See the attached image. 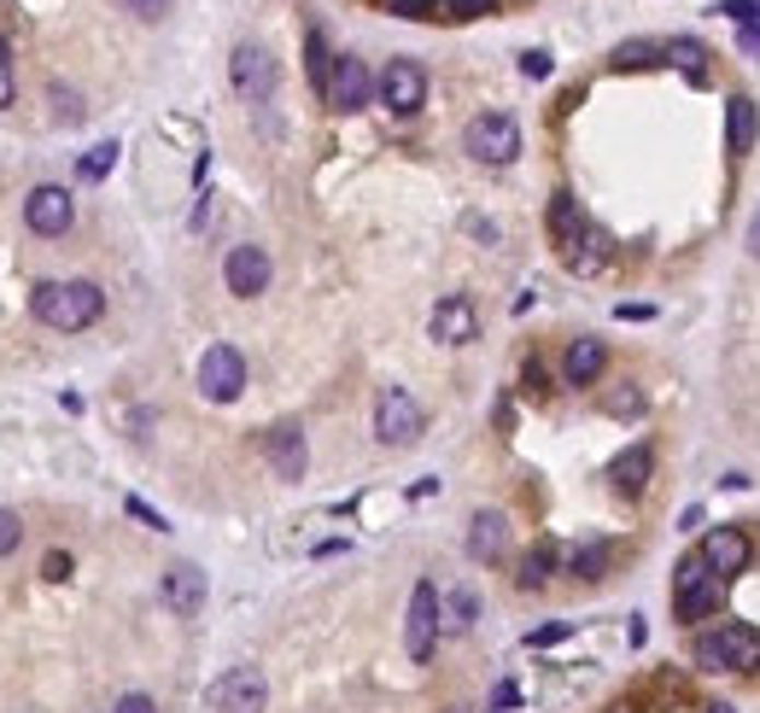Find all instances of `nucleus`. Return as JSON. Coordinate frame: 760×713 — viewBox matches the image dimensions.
<instances>
[{
	"label": "nucleus",
	"instance_id": "1",
	"mask_svg": "<svg viewBox=\"0 0 760 713\" xmlns=\"http://www.w3.org/2000/svg\"><path fill=\"white\" fill-rule=\"evenodd\" d=\"M30 311H36L42 328H59V334H82L94 328L100 311H106V293L94 281H42L30 293Z\"/></svg>",
	"mask_w": 760,
	"mask_h": 713
},
{
	"label": "nucleus",
	"instance_id": "2",
	"mask_svg": "<svg viewBox=\"0 0 760 713\" xmlns=\"http://www.w3.org/2000/svg\"><path fill=\"white\" fill-rule=\"evenodd\" d=\"M463 152L480 164H515L521 159V124L510 112H480L475 124L463 129Z\"/></svg>",
	"mask_w": 760,
	"mask_h": 713
},
{
	"label": "nucleus",
	"instance_id": "3",
	"mask_svg": "<svg viewBox=\"0 0 760 713\" xmlns=\"http://www.w3.org/2000/svg\"><path fill=\"white\" fill-rule=\"evenodd\" d=\"M421 433H428L421 404L404 393V386H386L381 404H375V439H381V445H416Z\"/></svg>",
	"mask_w": 760,
	"mask_h": 713
},
{
	"label": "nucleus",
	"instance_id": "4",
	"mask_svg": "<svg viewBox=\"0 0 760 713\" xmlns=\"http://www.w3.org/2000/svg\"><path fill=\"white\" fill-rule=\"evenodd\" d=\"M720 597H725L720 573L708 568L702 556H685V562H679V597H673V603H679V620H708L720 608Z\"/></svg>",
	"mask_w": 760,
	"mask_h": 713
},
{
	"label": "nucleus",
	"instance_id": "5",
	"mask_svg": "<svg viewBox=\"0 0 760 713\" xmlns=\"http://www.w3.org/2000/svg\"><path fill=\"white\" fill-rule=\"evenodd\" d=\"M375 94H381V106L393 112V117H416L421 106H428V71H421L416 59H393L381 71Z\"/></svg>",
	"mask_w": 760,
	"mask_h": 713
},
{
	"label": "nucleus",
	"instance_id": "6",
	"mask_svg": "<svg viewBox=\"0 0 760 713\" xmlns=\"http://www.w3.org/2000/svg\"><path fill=\"white\" fill-rule=\"evenodd\" d=\"M229 77H234V94H241L246 106H269V94H276V59H269L258 42H241V47H234Z\"/></svg>",
	"mask_w": 760,
	"mask_h": 713
},
{
	"label": "nucleus",
	"instance_id": "7",
	"mask_svg": "<svg viewBox=\"0 0 760 713\" xmlns=\"http://www.w3.org/2000/svg\"><path fill=\"white\" fill-rule=\"evenodd\" d=\"M199 393H206L211 404H234L246 393V356L234 346H211L206 356H199Z\"/></svg>",
	"mask_w": 760,
	"mask_h": 713
},
{
	"label": "nucleus",
	"instance_id": "8",
	"mask_svg": "<svg viewBox=\"0 0 760 713\" xmlns=\"http://www.w3.org/2000/svg\"><path fill=\"white\" fill-rule=\"evenodd\" d=\"M439 591L433 580H421L410 591V620H404V655L410 661H433V643H439Z\"/></svg>",
	"mask_w": 760,
	"mask_h": 713
},
{
	"label": "nucleus",
	"instance_id": "9",
	"mask_svg": "<svg viewBox=\"0 0 760 713\" xmlns=\"http://www.w3.org/2000/svg\"><path fill=\"white\" fill-rule=\"evenodd\" d=\"M24 223H30V234H42V241H59V234L77 223L71 194H65L59 182H42V188H30V199H24Z\"/></svg>",
	"mask_w": 760,
	"mask_h": 713
},
{
	"label": "nucleus",
	"instance_id": "10",
	"mask_svg": "<svg viewBox=\"0 0 760 713\" xmlns=\"http://www.w3.org/2000/svg\"><path fill=\"white\" fill-rule=\"evenodd\" d=\"M264 702H269V685L258 667H229L211 685V713H264Z\"/></svg>",
	"mask_w": 760,
	"mask_h": 713
},
{
	"label": "nucleus",
	"instance_id": "11",
	"mask_svg": "<svg viewBox=\"0 0 760 713\" xmlns=\"http://www.w3.org/2000/svg\"><path fill=\"white\" fill-rule=\"evenodd\" d=\"M369 94H375V77H369V65L358 54H334V77H328V106L334 112H358L369 106Z\"/></svg>",
	"mask_w": 760,
	"mask_h": 713
},
{
	"label": "nucleus",
	"instance_id": "12",
	"mask_svg": "<svg viewBox=\"0 0 760 713\" xmlns=\"http://www.w3.org/2000/svg\"><path fill=\"white\" fill-rule=\"evenodd\" d=\"M269 276H276V269H269V252L264 246H234L229 258H223V281H229L234 299H258L264 287H269Z\"/></svg>",
	"mask_w": 760,
	"mask_h": 713
},
{
	"label": "nucleus",
	"instance_id": "13",
	"mask_svg": "<svg viewBox=\"0 0 760 713\" xmlns=\"http://www.w3.org/2000/svg\"><path fill=\"white\" fill-rule=\"evenodd\" d=\"M159 597H164V608H171V615H182V620H194L199 608H206V573H199L194 562H176L171 573H164Z\"/></svg>",
	"mask_w": 760,
	"mask_h": 713
},
{
	"label": "nucleus",
	"instance_id": "14",
	"mask_svg": "<svg viewBox=\"0 0 760 713\" xmlns=\"http://www.w3.org/2000/svg\"><path fill=\"white\" fill-rule=\"evenodd\" d=\"M475 334H480V316H475V304H468L463 293L433 304V339L439 346H468Z\"/></svg>",
	"mask_w": 760,
	"mask_h": 713
},
{
	"label": "nucleus",
	"instance_id": "15",
	"mask_svg": "<svg viewBox=\"0 0 760 713\" xmlns=\"http://www.w3.org/2000/svg\"><path fill=\"white\" fill-rule=\"evenodd\" d=\"M264 456L281 480H304V428L299 421H281V428L264 433Z\"/></svg>",
	"mask_w": 760,
	"mask_h": 713
},
{
	"label": "nucleus",
	"instance_id": "16",
	"mask_svg": "<svg viewBox=\"0 0 760 713\" xmlns=\"http://www.w3.org/2000/svg\"><path fill=\"white\" fill-rule=\"evenodd\" d=\"M702 562L714 568L720 580H725V573H743V568H749V538H743L737 526H714V533L702 538Z\"/></svg>",
	"mask_w": 760,
	"mask_h": 713
},
{
	"label": "nucleus",
	"instance_id": "17",
	"mask_svg": "<svg viewBox=\"0 0 760 713\" xmlns=\"http://www.w3.org/2000/svg\"><path fill=\"white\" fill-rule=\"evenodd\" d=\"M503 545H510V521H503L498 509H480V515L468 521V556H475V562H498Z\"/></svg>",
	"mask_w": 760,
	"mask_h": 713
},
{
	"label": "nucleus",
	"instance_id": "18",
	"mask_svg": "<svg viewBox=\"0 0 760 713\" xmlns=\"http://www.w3.org/2000/svg\"><path fill=\"white\" fill-rule=\"evenodd\" d=\"M585 229H591V223H585L580 199H573V194H556V199H550V241H556V252H562V258L585 241Z\"/></svg>",
	"mask_w": 760,
	"mask_h": 713
},
{
	"label": "nucleus",
	"instance_id": "19",
	"mask_svg": "<svg viewBox=\"0 0 760 713\" xmlns=\"http://www.w3.org/2000/svg\"><path fill=\"white\" fill-rule=\"evenodd\" d=\"M714 643H720V655H725V667H732V673L760 667V632H755V626L732 620L725 632H714Z\"/></svg>",
	"mask_w": 760,
	"mask_h": 713
},
{
	"label": "nucleus",
	"instance_id": "20",
	"mask_svg": "<svg viewBox=\"0 0 760 713\" xmlns=\"http://www.w3.org/2000/svg\"><path fill=\"white\" fill-rule=\"evenodd\" d=\"M603 363H608V346H603V339H573L562 375H568V386H597Z\"/></svg>",
	"mask_w": 760,
	"mask_h": 713
},
{
	"label": "nucleus",
	"instance_id": "21",
	"mask_svg": "<svg viewBox=\"0 0 760 713\" xmlns=\"http://www.w3.org/2000/svg\"><path fill=\"white\" fill-rule=\"evenodd\" d=\"M760 141V112H755V100H732V112H725V147L737 152V159H749Z\"/></svg>",
	"mask_w": 760,
	"mask_h": 713
},
{
	"label": "nucleus",
	"instance_id": "22",
	"mask_svg": "<svg viewBox=\"0 0 760 713\" xmlns=\"http://www.w3.org/2000/svg\"><path fill=\"white\" fill-rule=\"evenodd\" d=\"M475 615H480V597L468 585H456L451 597H439V620H445V632H456V638L475 626Z\"/></svg>",
	"mask_w": 760,
	"mask_h": 713
},
{
	"label": "nucleus",
	"instance_id": "23",
	"mask_svg": "<svg viewBox=\"0 0 760 713\" xmlns=\"http://www.w3.org/2000/svg\"><path fill=\"white\" fill-rule=\"evenodd\" d=\"M608 480H615L620 491H644V486H650V451H644V445L620 451L615 468H608Z\"/></svg>",
	"mask_w": 760,
	"mask_h": 713
},
{
	"label": "nucleus",
	"instance_id": "24",
	"mask_svg": "<svg viewBox=\"0 0 760 713\" xmlns=\"http://www.w3.org/2000/svg\"><path fill=\"white\" fill-rule=\"evenodd\" d=\"M562 264L573 269V276H597V269L608 264V234H603V229H585V241L573 246Z\"/></svg>",
	"mask_w": 760,
	"mask_h": 713
},
{
	"label": "nucleus",
	"instance_id": "25",
	"mask_svg": "<svg viewBox=\"0 0 760 713\" xmlns=\"http://www.w3.org/2000/svg\"><path fill=\"white\" fill-rule=\"evenodd\" d=\"M608 562H615V545L597 538V545H573L568 550V573H580V580H603Z\"/></svg>",
	"mask_w": 760,
	"mask_h": 713
},
{
	"label": "nucleus",
	"instance_id": "26",
	"mask_svg": "<svg viewBox=\"0 0 760 713\" xmlns=\"http://www.w3.org/2000/svg\"><path fill=\"white\" fill-rule=\"evenodd\" d=\"M304 71H311L316 94H328V77H334V54H328L323 30H311V36H304Z\"/></svg>",
	"mask_w": 760,
	"mask_h": 713
},
{
	"label": "nucleus",
	"instance_id": "27",
	"mask_svg": "<svg viewBox=\"0 0 760 713\" xmlns=\"http://www.w3.org/2000/svg\"><path fill=\"white\" fill-rule=\"evenodd\" d=\"M550 568H556V545H533L527 556H521V573H515L521 591H538L550 580Z\"/></svg>",
	"mask_w": 760,
	"mask_h": 713
},
{
	"label": "nucleus",
	"instance_id": "28",
	"mask_svg": "<svg viewBox=\"0 0 760 713\" xmlns=\"http://www.w3.org/2000/svg\"><path fill=\"white\" fill-rule=\"evenodd\" d=\"M662 54H667V65H679L690 82H708V54H702V42H667Z\"/></svg>",
	"mask_w": 760,
	"mask_h": 713
},
{
	"label": "nucleus",
	"instance_id": "29",
	"mask_svg": "<svg viewBox=\"0 0 760 713\" xmlns=\"http://www.w3.org/2000/svg\"><path fill=\"white\" fill-rule=\"evenodd\" d=\"M112 164H117V141H100L89 159L77 164V176H82V182H106V176H112Z\"/></svg>",
	"mask_w": 760,
	"mask_h": 713
},
{
	"label": "nucleus",
	"instance_id": "30",
	"mask_svg": "<svg viewBox=\"0 0 760 713\" xmlns=\"http://www.w3.org/2000/svg\"><path fill=\"white\" fill-rule=\"evenodd\" d=\"M655 54H662L655 42H620L615 47V71H644V65H655Z\"/></svg>",
	"mask_w": 760,
	"mask_h": 713
},
{
	"label": "nucleus",
	"instance_id": "31",
	"mask_svg": "<svg viewBox=\"0 0 760 713\" xmlns=\"http://www.w3.org/2000/svg\"><path fill=\"white\" fill-rule=\"evenodd\" d=\"M603 410H608V416H638V410H644V393H638V386L627 381L620 393H608V404H603Z\"/></svg>",
	"mask_w": 760,
	"mask_h": 713
},
{
	"label": "nucleus",
	"instance_id": "32",
	"mask_svg": "<svg viewBox=\"0 0 760 713\" xmlns=\"http://www.w3.org/2000/svg\"><path fill=\"white\" fill-rule=\"evenodd\" d=\"M12 100H19V77H12V47L0 42V112H7Z\"/></svg>",
	"mask_w": 760,
	"mask_h": 713
},
{
	"label": "nucleus",
	"instance_id": "33",
	"mask_svg": "<svg viewBox=\"0 0 760 713\" xmlns=\"http://www.w3.org/2000/svg\"><path fill=\"white\" fill-rule=\"evenodd\" d=\"M19 538H24L19 515H12V509H0V556H12V550H19Z\"/></svg>",
	"mask_w": 760,
	"mask_h": 713
},
{
	"label": "nucleus",
	"instance_id": "34",
	"mask_svg": "<svg viewBox=\"0 0 760 713\" xmlns=\"http://www.w3.org/2000/svg\"><path fill=\"white\" fill-rule=\"evenodd\" d=\"M573 632L568 620H556V626H538V632H527V650H550V643H562Z\"/></svg>",
	"mask_w": 760,
	"mask_h": 713
},
{
	"label": "nucleus",
	"instance_id": "35",
	"mask_svg": "<svg viewBox=\"0 0 760 713\" xmlns=\"http://www.w3.org/2000/svg\"><path fill=\"white\" fill-rule=\"evenodd\" d=\"M521 77H550V54H545V47H527V54H521Z\"/></svg>",
	"mask_w": 760,
	"mask_h": 713
},
{
	"label": "nucleus",
	"instance_id": "36",
	"mask_svg": "<svg viewBox=\"0 0 760 713\" xmlns=\"http://www.w3.org/2000/svg\"><path fill=\"white\" fill-rule=\"evenodd\" d=\"M124 509H129V515H135V521H147V526H152V533H171V521H164V515H159V509H147L141 498H129Z\"/></svg>",
	"mask_w": 760,
	"mask_h": 713
},
{
	"label": "nucleus",
	"instance_id": "37",
	"mask_svg": "<svg viewBox=\"0 0 760 713\" xmlns=\"http://www.w3.org/2000/svg\"><path fill=\"white\" fill-rule=\"evenodd\" d=\"M124 7L135 12V19H147V24H152V19H164V12H171V0H124Z\"/></svg>",
	"mask_w": 760,
	"mask_h": 713
},
{
	"label": "nucleus",
	"instance_id": "38",
	"mask_svg": "<svg viewBox=\"0 0 760 713\" xmlns=\"http://www.w3.org/2000/svg\"><path fill=\"white\" fill-rule=\"evenodd\" d=\"M112 713H159V708H152V696H141V690H129V696H124V702H117Z\"/></svg>",
	"mask_w": 760,
	"mask_h": 713
},
{
	"label": "nucleus",
	"instance_id": "39",
	"mask_svg": "<svg viewBox=\"0 0 760 713\" xmlns=\"http://www.w3.org/2000/svg\"><path fill=\"white\" fill-rule=\"evenodd\" d=\"M42 573H47V580H71V556H65V550H54V556L42 562Z\"/></svg>",
	"mask_w": 760,
	"mask_h": 713
},
{
	"label": "nucleus",
	"instance_id": "40",
	"mask_svg": "<svg viewBox=\"0 0 760 713\" xmlns=\"http://www.w3.org/2000/svg\"><path fill=\"white\" fill-rule=\"evenodd\" d=\"M515 702H521V690H515V685H498V696H492V713H498V708H515Z\"/></svg>",
	"mask_w": 760,
	"mask_h": 713
},
{
	"label": "nucleus",
	"instance_id": "41",
	"mask_svg": "<svg viewBox=\"0 0 760 713\" xmlns=\"http://www.w3.org/2000/svg\"><path fill=\"white\" fill-rule=\"evenodd\" d=\"M655 311H650V304H620V322H650Z\"/></svg>",
	"mask_w": 760,
	"mask_h": 713
},
{
	"label": "nucleus",
	"instance_id": "42",
	"mask_svg": "<svg viewBox=\"0 0 760 713\" xmlns=\"http://www.w3.org/2000/svg\"><path fill=\"white\" fill-rule=\"evenodd\" d=\"M743 54H760V24L743 30Z\"/></svg>",
	"mask_w": 760,
	"mask_h": 713
},
{
	"label": "nucleus",
	"instance_id": "43",
	"mask_svg": "<svg viewBox=\"0 0 760 713\" xmlns=\"http://www.w3.org/2000/svg\"><path fill=\"white\" fill-rule=\"evenodd\" d=\"M749 252L760 258V217H755V229H749Z\"/></svg>",
	"mask_w": 760,
	"mask_h": 713
},
{
	"label": "nucleus",
	"instance_id": "44",
	"mask_svg": "<svg viewBox=\"0 0 760 713\" xmlns=\"http://www.w3.org/2000/svg\"><path fill=\"white\" fill-rule=\"evenodd\" d=\"M702 713H732V708H702Z\"/></svg>",
	"mask_w": 760,
	"mask_h": 713
},
{
	"label": "nucleus",
	"instance_id": "45",
	"mask_svg": "<svg viewBox=\"0 0 760 713\" xmlns=\"http://www.w3.org/2000/svg\"><path fill=\"white\" fill-rule=\"evenodd\" d=\"M451 713H480V708H451Z\"/></svg>",
	"mask_w": 760,
	"mask_h": 713
}]
</instances>
